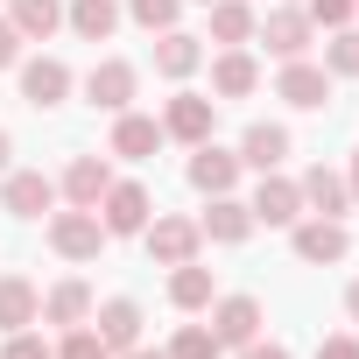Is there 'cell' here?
<instances>
[{"label": "cell", "instance_id": "cell-1", "mask_svg": "<svg viewBox=\"0 0 359 359\" xmlns=\"http://www.w3.org/2000/svg\"><path fill=\"white\" fill-rule=\"evenodd\" d=\"M289 247H296V261H310V268H338L345 254H352V233H345V219H296L289 226Z\"/></svg>", "mask_w": 359, "mask_h": 359}, {"label": "cell", "instance_id": "cell-2", "mask_svg": "<svg viewBox=\"0 0 359 359\" xmlns=\"http://www.w3.org/2000/svg\"><path fill=\"white\" fill-rule=\"evenodd\" d=\"M254 43H268V57H275V64H296V57H310L317 22H310L303 8H275L268 22H254Z\"/></svg>", "mask_w": 359, "mask_h": 359}, {"label": "cell", "instance_id": "cell-3", "mask_svg": "<svg viewBox=\"0 0 359 359\" xmlns=\"http://www.w3.org/2000/svg\"><path fill=\"white\" fill-rule=\"evenodd\" d=\"M141 240H148V261L155 268H184V261H198V247H205V233H198V219H148L141 226Z\"/></svg>", "mask_w": 359, "mask_h": 359}, {"label": "cell", "instance_id": "cell-4", "mask_svg": "<svg viewBox=\"0 0 359 359\" xmlns=\"http://www.w3.org/2000/svg\"><path fill=\"white\" fill-rule=\"evenodd\" d=\"M50 247H57L64 261H99V247H106V226H99V212H85V205H71V212H50Z\"/></svg>", "mask_w": 359, "mask_h": 359}, {"label": "cell", "instance_id": "cell-5", "mask_svg": "<svg viewBox=\"0 0 359 359\" xmlns=\"http://www.w3.org/2000/svg\"><path fill=\"white\" fill-rule=\"evenodd\" d=\"M155 219V198L141 191V184H120L113 176V191L99 198V226H106V240H127V233H141Z\"/></svg>", "mask_w": 359, "mask_h": 359}, {"label": "cell", "instance_id": "cell-6", "mask_svg": "<svg viewBox=\"0 0 359 359\" xmlns=\"http://www.w3.org/2000/svg\"><path fill=\"white\" fill-rule=\"evenodd\" d=\"M134 85H141V71H134L127 57H99V64L85 71V99H92L99 113H127V106H134Z\"/></svg>", "mask_w": 359, "mask_h": 359}, {"label": "cell", "instance_id": "cell-7", "mask_svg": "<svg viewBox=\"0 0 359 359\" xmlns=\"http://www.w3.org/2000/svg\"><path fill=\"white\" fill-rule=\"evenodd\" d=\"M275 99H282V106H296V113H324V106H331V71H324V64H310V57H296V64H282Z\"/></svg>", "mask_w": 359, "mask_h": 359}, {"label": "cell", "instance_id": "cell-8", "mask_svg": "<svg viewBox=\"0 0 359 359\" xmlns=\"http://www.w3.org/2000/svg\"><path fill=\"white\" fill-rule=\"evenodd\" d=\"M212 127H219V99H205V92H176L169 106H162V134L169 141H212Z\"/></svg>", "mask_w": 359, "mask_h": 359}, {"label": "cell", "instance_id": "cell-9", "mask_svg": "<svg viewBox=\"0 0 359 359\" xmlns=\"http://www.w3.org/2000/svg\"><path fill=\"white\" fill-rule=\"evenodd\" d=\"M15 71H22V99H29L36 113H50V106L71 99V64H64V57H22Z\"/></svg>", "mask_w": 359, "mask_h": 359}, {"label": "cell", "instance_id": "cell-10", "mask_svg": "<svg viewBox=\"0 0 359 359\" xmlns=\"http://www.w3.org/2000/svg\"><path fill=\"white\" fill-rule=\"evenodd\" d=\"M191 191H205V198H226L233 184H240V148H219V141H198L191 148Z\"/></svg>", "mask_w": 359, "mask_h": 359}, {"label": "cell", "instance_id": "cell-11", "mask_svg": "<svg viewBox=\"0 0 359 359\" xmlns=\"http://www.w3.org/2000/svg\"><path fill=\"white\" fill-rule=\"evenodd\" d=\"M296 191H303V212H317V219H345L352 212V184H345L338 169H324V162H310L296 176Z\"/></svg>", "mask_w": 359, "mask_h": 359}, {"label": "cell", "instance_id": "cell-12", "mask_svg": "<svg viewBox=\"0 0 359 359\" xmlns=\"http://www.w3.org/2000/svg\"><path fill=\"white\" fill-rule=\"evenodd\" d=\"M92 331H99L106 352L141 345V303H134V296H106V303H92Z\"/></svg>", "mask_w": 359, "mask_h": 359}, {"label": "cell", "instance_id": "cell-13", "mask_svg": "<svg viewBox=\"0 0 359 359\" xmlns=\"http://www.w3.org/2000/svg\"><path fill=\"white\" fill-rule=\"evenodd\" d=\"M0 205H8L15 219H43V212H57V184L43 169H8V184H0Z\"/></svg>", "mask_w": 359, "mask_h": 359}, {"label": "cell", "instance_id": "cell-14", "mask_svg": "<svg viewBox=\"0 0 359 359\" xmlns=\"http://www.w3.org/2000/svg\"><path fill=\"white\" fill-rule=\"evenodd\" d=\"M106 191H113V162H106V155H71V169H64L57 198H71V205L99 212V198H106Z\"/></svg>", "mask_w": 359, "mask_h": 359}, {"label": "cell", "instance_id": "cell-15", "mask_svg": "<svg viewBox=\"0 0 359 359\" xmlns=\"http://www.w3.org/2000/svg\"><path fill=\"white\" fill-rule=\"evenodd\" d=\"M162 141H169V134H162V120H148V113H134V106H127V113H113V148H106V155H120V162H148Z\"/></svg>", "mask_w": 359, "mask_h": 359}, {"label": "cell", "instance_id": "cell-16", "mask_svg": "<svg viewBox=\"0 0 359 359\" xmlns=\"http://www.w3.org/2000/svg\"><path fill=\"white\" fill-rule=\"evenodd\" d=\"M289 148H296V141H289L282 120H254V127L240 134V169H261V176H268V169L289 162Z\"/></svg>", "mask_w": 359, "mask_h": 359}, {"label": "cell", "instance_id": "cell-17", "mask_svg": "<svg viewBox=\"0 0 359 359\" xmlns=\"http://www.w3.org/2000/svg\"><path fill=\"white\" fill-rule=\"evenodd\" d=\"M247 212H254V226H296V219H303V191L289 184V176H275V169H268Z\"/></svg>", "mask_w": 359, "mask_h": 359}, {"label": "cell", "instance_id": "cell-18", "mask_svg": "<svg viewBox=\"0 0 359 359\" xmlns=\"http://www.w3.org/2000/svg\"><path fill=\"white\" fill-rule=\"evenodd\" d=\"M212 338H219V345L261 338V303H254V296H212Z\"/></svg>", "mask_w": 359, "mask_h": 359}, {"label": "cell", "instance_id": "cell-19", "mask_svg": "<svg viewBox=\"0 0 359 359\" xmlns=\"http://www.w3.org/2000/svg\"><path fill=\"white\" fill-rule=\"evenodd\" d=\"M198 233H205V240H219V247H240V240L254 233V212H247V205H240V198L226 191V198H212V205H205Z\"/></svg>", "mask_w": 359, "mask_h": 359}, {"label": "cell", "instance_id": "cell-20", "mask_svg": "<svg viewBox=\"0 0 359 359\" xmlns=\"http://www.w3.org/2000/svg\"><path fill=\"white\" fill-rule=\"evenodd\" d=\"M198 64H205V43H198L191 29H162V36H155V71H162V78L184 85Z\"/></svg>", "mask_w": 359, "mask_h": 359}, {"label": "cell", "instance_id": "cell-21", "mask_svg": "<svg viewBox=\"0 0 359 359\" xmlns=\"http://www.w3.org/2000/svg\"><path fill=\"white\" fill-rule=\"evenodd\" d=\"M43 317V296L29 275H0V331H29Z\"/></svg>", "mask_w": 359, "mask_h": 359}, {"label": "cell", "instance_id": "cell-22", "mask_svg": "<svg viewBox=\"0 0 359 359\" xmlns=\"http://www.w3.org/2000/svg\"><path fill=\"white\" fill-rule=\"evenodd\" d=\"M254 85H261V64H254L247 50H219V57H212V92H219V99H247Z\"/></svg>", "mask_w": 359, "mask_h": 359}, {"label": "cell", "instance_id": "cell-23", "mask_svg": "<svg viewBox=\"0 0 359 359\" xmlns=\"http://www.w3.org/2000/svg\"><path fill=\"white\" fill-rule=\"evenodd\" d=\"M36 324H57V331L92 324V289H85V282H57V289L43 296V317H36Z\"/></svg>", "mask_w": 359, "mask_h": 359}, {"label": "cell", "instance_id": "cell-24", "mask_svg": "<svg viewBox=\"0 0 359 359\" xmlns=\"http://www.w3.org/2000/svg\"><path fill=\"white\" fill-rule=\"evenodd\" d=\"M8 22H15V36H22V43H50V36L64 29V0H15Z\"/></svg>", "mask_w": 359, "mask_h": 359}, {"label": "cell", "instance_id": "cell-25", "mask_svg": "<svg viewBox=\"0 0 359 359\" xmlns=\"http://www.w3.org/2000/svg\"><path fill=\"white\" fill-rule=\"evenodd\" d=\"M64 22H71L85 43H113V29H120V0H71Z\"/></svg>", "mask_w": 359, "mask_h": 359}, {"label": "cell", "instance_id": "cell-26", "mask_svg": "<svg viewBox=\"0 0 359 359\" xmlns=\"http://www.w3.org/2000/svg\"><path fill=\"white\" fill-rule=\"evenodd\" d=\"M212 296H219L212 268H198V261H184V268H169V303H176V310H212Z\"/></svg>", "mask_w": 359, "mask_h": 359}, {"label": "cell", "instance_id": "cell-27", "mask_svg": "<svg viewBox=\"0 0 359 359\" xmlns=\"http://www.w3.org/2000/svg\"><path fill=\"white\" fill-rule=\"evenodd\" d=\"M212 43H226V50L254 43V8L247 0H212Z\"/></svg>", "mask_w": 359, "mask_h": 359}, {"label": "cell", "instance_id": "cell-28", "mask_svg": "<svg viewBox=\"0 0 359 359\" xmlns=\"http://www.w3.org/2000/svg\"><path fill=\"white\" fill-rule=\"evenodd\" d=\"M120 15H127V22H141L148 36H162V29H176V15H184V0H127Z\"/></svg>", "mask_w": 359, "mask_h": 359}, {"label": "cell", "instance_id": "cell-29", "mask_svg": "<svg viewBox=\"0 0 359 359\" xmlns=\"http://www.w3.org/2000/svg\"><path fill=\"white\" fill-rule=\"evenodd\" d=\"M324 71H331V78H359V29H331V43H324Z\"/></svg>", "mask_w": 359, "mask_h": 359}, {"label": "cell", "instance_id": "cell-30", "mask_svg": "<svg viewBox=\"0 0 359 359\" xmlns=\"http://www.w3.org/2000/svg\"><path fill=\"white\" fill-rule=\"evenodd\" d=\"M226 345L212 338V324H184V331H176L169 338V359H219Z\"/></svg>", "mask_w": 359, "mask_h": 359}, {"label": "cell", "instance_id": "cell-31", "mask_svg": "<svg viewBox=\"0 0 359 359\" xmlns=\"http://www.w3.org/2000/svg\"><path fill=\"white\" fill-rule=\"evenodd\" d=\"M57 359H113V352L99 345V331H92V324H71V331H64V345H57Z\"/></svg>", "mask_w": 359, "mask_h": 359}, {"label": "cell", "instance_id": "cell-32", "mask_svg": "<svg viewBox=\"0 0 359 359\" xmlns=\"http://www.w3.org/2000/svg\"><path fill=\"white\" fill-rule=\"evenodd\" d=\"M303 15H310L317 29H352V15H359V0H303Z\"/></svg>", "mask_w": 359, "mask_h": 359}, {"label": "cell", "instance_id": "cell-33", "mask_svg": "<svg viewBox=\"0 0 359 359\" xmlns=\"http://www.w3.org/2000/svg\"><path fill=\"white\" fill-rule=\"evenodd\" d=\"M0 359H57V345H43L36 331H8V345H0Z\"/></svg>", "mask_w": 359, "mask_h": 359}, {"label": "cell", "instance_id": "cell-34", "mask_svg": "<svg viewBox=\"0 0 359 359\" xmlns=\"http://www.w3.org/2000/svg\"><path fill=\"white\" fill-rule=\"evenodd\" d=\"M22 64V36H15V22L0 15V71H15Z\"/></svg>", "mask_w": 359, "mask_h": 359}, {"label": "cell", "instance_id": "cell-35", "mask_svg": "<svg viewBox=\"0 0 359 359\" xmlns=\"http://www.w3.org/2000/svg\"><path fill=\"white\" fill-rule=\"evenodd\" d=\"M317 359H359V338H352V331H338V338H324V345H317Z\"/></svg>", "mask_w": 359, "mask_h": 359}, {"label": "cell", "instance_id": "cell-36", "mask_svg": "<svg viewBox=\"0 0 359 359\" xmlns=\"http://www.w3.org/2000/svg\"><path fill=\"white\" fill-rule=\"evenodd\" d=\"M240 359H289V345H275V338H247Z\"/></svg>", "mask_w": 359, "mask_h": 359}, {"label": "cell", "instance_id": "cell-37", "mask_svg": "<svg viewBox=\"0 0 359 359\" xmlns=\"http://www.w3.org/2000/svg\"><path fill=\"white\" fill-rule=\"evenodd\" d=\"M345 317L359 324V275H352V289H345Z\"/></svg>", "mask_w": 359, "mask_h": 359}, {"label": "cell", "instance_id": "cell-38", "mask_svg": "<svg viewBox=\"0 0 359 359\" xmlns=\"http://www.w3.org/2000/svg\"><path fill=\"white\" fill-rule=\"evenodd\" d=\"M8 155H15V134H8V127H0V176H8Z\"/></svg>", "mask_w": 359, "mask_h": 359}, {"label": "cell", "instance_id": "cell-39", "mask_svg": "<svg viewBox=\"0 0 359 359\" xmlns=\"http://www.w3.org/2000/svg\"><path fill=\"white\" fill-rule=\"evenodd\" d=\"M120 359H169V352H148V345H127Z\"/></svg>", "mask_w": 359, "mask_h": 359}, {"label": "cell", "instance_id": "cell-40", "mask_svg": "<svg viewBox=\"0 0 359 359\" xmlns=\"http://www.w3.org/2000/svg\"><path fill=\"white\" fill-rule=\"evenodd\" d=\"M345 184H352V205H359V155H352V169H345Z\"/></svg>", "mask_w": 359, "mask_h": 359}, {"label": "cell", "instance_id": "cell-41", "mask_svg": "<svg viewBox=\"0 0 359 359\" xmlns=\"http://www.w3.org/2000/svg\"><path fill=\"white\" fill-rule=\"evenodd\" d=\"M198 8H212V0H198Z\"/></svg>", "mask_w": 359, "mask_h": 359}]
</instances>
